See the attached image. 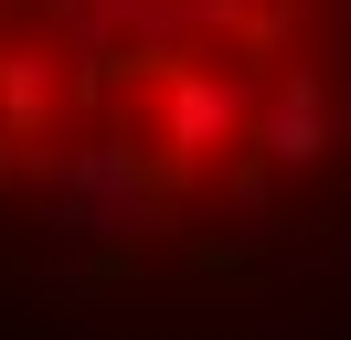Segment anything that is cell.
<instances>
[{
	"label": "cell",
	"mask_w": 351,
	"mask_h": 340,
	"mask_svg": "<svg viewBox=\"0 0 351 340\" xmlns=\"http://www.w3.org/2000/svg\"><path fill=\"white\" fill-rule=\"evenodd\" d=\"M330 149H341V96L319 64H287L256 106V170H319Z\"/></svg>",
	"instance_id": "obj_1"
}]
</instances>
